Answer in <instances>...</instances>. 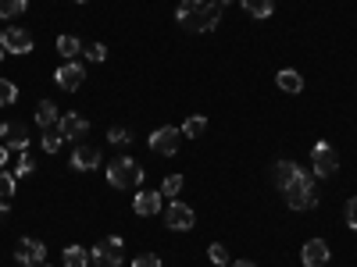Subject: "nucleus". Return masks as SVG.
Instances as JSON below:
<instances>
[{
	"instance_id": "nucleus-1",
	"label": "nucleus",
	"mask_w": 357,
	"mask_h": 267,
	"mask_svg": "<svg viewBox=\"0 0 357 267\" xmlns=\"http://www.w3.org/2000/svg\"><path fill=\"white\" fill-rule=\"evenodd\" d=\"M175 22L186 33H215L222 22V4H207V0H183L175 8Z\"/></svg>"
},
{
	"instance_id": "nucleus-2",
	"label": "nucleus",
	"mask_w": 357,
	"mask_h": 267,
	"mask_svg": "<svg viewBox=\"0 0 357 267\" xmlns=\"http://www.w3.org/2000/svg\"><path fill=\"white\" fill-rule=\"evenodd\" d=\"M279 193L286 196L289 211H311V207L318 203V196H314V175H307V171H301V175H296L293 182H286Z\"/></svg>"
},
{
	"instance_id": "nucleus-3",
	"label": "nucleus",
	"mask_w": 357,
	"mask_h": 267,
	"mask_svg": "<svg viewBox=\"0 0 357 267\" xmlns=\"http://www.w3.org/2000/svg\"><path fill=\"white\" fill-rule=\"evenodd\" d=\"M107 182L114 189H136L143 182V168L132 157H118V161L107 164Z\"/></svg>"
},
{
	"instance_id": "nucleus-4",
	"label": "nucleus",
	"mask_w": 357,
	"mask_h": 267,
	"mask_svg": "<svg viewBox=\"0 0 357 267\" xmlns=\"http://www.w3.org/2000/svg\"><path fill=\"white\" fill-rule=\"evenodd\" d=\"M340 171V154L333 143H314L311 146V175L314 178H333Z\"/></svg>"
},
{
	"instance_id": "nucleus-5",
	"label": "nucleus",
	"mask_w": 357,
	"mask_h": 267,
	"mask_svg": "<svg viewBox=\"0 0 357 267\" xmlns=\"http://www.w3.org/2000/svg\"><path fill=\"white\" fill-rule=\"evenodd\" d=\"M89 257H93L97 264H104V267H122V257H126V243L118 239V235H107L104 243H97L93 250H89Z\"/></svg>"
},
{
	"instance_id": "nucleus-6",
	"label": "nucleus",
	"mask_w": 357,
	"mask_h": 267,
	"mask_svg": "<svg viewBox=\"0 0 357 267\" xmlns=\"http://www.w3.org/2000/svg\"><path fill=\"white\" fill-rule=\"evenodd\" d=\"M178 139H183V129H172V125H165V129L151 132L146 146H151L154 154H161V157H172V154L178 150Z\"/></svg>"
},
{
	"instance_id": "nucleus-7",
	"label": "nucleus",
	"mask_w": 357,
	"mask_h": 267,
	"mask_svg": "<svg viewBox=\"0 0 357 267\" xmlns=\"http://www.w3.org/2000/svg\"><path fill=\"white\" fill-rule=\"evenodd\" d=\"M165 225L172 228V232H190L193 225H197V214H193V207H186V203H172L168 211H165Z\"/></svg>"
},
{
	"instance_id": "nucleus-8",
	"label": "nucleus",
	"mask_w": 357,
	"mask_h": 267,
	"mask_svg": "<svg viewBox=\"0 0 357 267\" xmlns=\"http://www.w3.org/2000/svg\"><path fill=\"white\" fill-rule=\"evenodd\" d=\"M15 260L22 267H36L47 260V246L40 239H18V250H15Z\"/></svg>"
},
{
	"instance_id": "nucleus-9",
	"label": "nucleus",
	"mask_w": 357,
	"mask_h": 267,
	"mask_svg": "<svg viewBox=\"0 0 357 267\" xmlns=\"http://www.w3.org/2000/svg\"><path fill=\"white\" fill-rule=\"evenodd\" d=\"M0 47H4L8 54H29L33 50V36L25 33V29H4V33H0Z\"/></svg>"
},
{
	"instance_id": "nucleus-10",
	"label": "nucleus",
	"mask_w": 357,
	"mask_h": 267,
	"mask_svg": "<svg viewBox=\"0 0 357 267\" xmlns=\"http://www.w3.org/2000/svg\"><path fill=\"white\" fill-rule=\"evenodd\" d=\"M82 79H86V68L75 65V61H65L61 68H57V75H54V82L61 86L65 93H75V89L82 86Z\"/></svg>"
},
{
	"instance_id": "nucleus-11",
	"label": "nucleus",
	"mask_w": 357,
	"mask_h": 267,
	"mask_svg": "<svg viewBox=\"0 0 357 267\" xmlns=\"http://www.w3.org/2000/svg\"><path fill=\"white\" fill-rule=\"evenodd\" d=\"M0 136H4L8 150H25V146H29V129L22 122H4V125H0Z\"/></svg>"
},
{
	"instance_id": "nucleus-12",
	"label": "nucleus",
	"mask_w": 357,
	"mask_h": 267,
	"mask_svg": "<svg viewBox=\"0 0 357 267\" xmlns=\"http://www.w3.org/2000/svg\"><path fill=\"white\" fill-rule=\"evenodd\" d=\"M57 132H61L65 139H79V136L89 132V122L82 114H61V118H57Z\"/></svg>"
},
{
	"instance_id": "nucleus-13",
	"label": "nucleus",
	"mask_w": 357,
	"mask_h": 267,
	"mask_svg": "<svg viewBox=\"0 0 357 267\" xmlns=\"http://www.w3.org/2000/svg\"><path fill=\"white\" fill-rule=\"evenodd\" d=\"M132 211H136L139 218H154V214H161V193H136Z\"/></svg>"
},
{
	"instance_id": "nucleus-14",
	"label": "nucleus",
	"mask_w": 357,
	"mask_h": 267,
	"mask_svg": "<svg viewBox=\"0 0 357 267\" xmlns=\"http://www.w3.org/2000/svg\"><path fill=\"white\" fill-rule=\"evenodd\" d=\"M304 267H325L329 264V246H325L321 239H311V243H304Z\"/></svg>"
},
{
	"instance_id": "nucleus-15",
	"label": "nucleus",
	"mask_w": 357,
	"mask_h": 267,
	"mask_svg": "<svg viewBox=\"0 0 357 267\" xmlns=\"http://www.w3.org/2000/svg\"><path fill=\"white\" fill-rule=\"evenodd\" d=\"M100 164V150L97 146H75V154H72V168L75 171H93Z\"/></svg>"
},
{
	"instance_id": "nucleus-16",
	"label": "nucleus",
	"mask_w": 357,
	"mask_h": 267,
	"mask_svg": "<svg viewBox=\"0 0 357 267\" xmlns=\"http://www.w3.org/2000/svg\"><path fill=\"white\" fill-rule=\"evenodd\" d=\"M57 118H61V114H57V104H54V100H40V104H36V125H40L43 132L57 125Z\"/></svg>"
},
{
	"instance_id": "nucleus-17",
	"label": "nucleus",
	"mask_w": 357,
	"mask_h": 267,
	"mask_svg": "<svg viewBox=\"0 0 357 267\" xmlns=\"http://www.w3.org/2000/svg\"><path fill=\"white\" fill-rule=\"evenodd\" d=\"M275 82H279V89H282V93H301V89H304V79H301V72H293V68H282V72L275 75Z\"/></svg>"
},
{
	"instance_id": "nucleus-18",
	"label": "nucleus",
	"mask_w": 357,
	"mask_h": 267,
	"mask_svg": "<svg viewBox=\"0 0 357 267\" xmlns=\"http://www.w3.org/2000/svg\"><path fill=\"white\" fill-rule=\"evenodd\" d=\"M296 175H301V168H296L293 161H279V164H275V171H272V182H275V186L282 189L286 182H293Z\"/></svg>"
},
{
	"instance_id": "nucleus-19",
	"label": "nucleus",
	"mask_w": 357,
	"mask_h": 267,
	"mask_svg": "<svg viewBox=\"0 0 357 267\" xmlns=\"http://www.w3.org/2000/svg\"><path fill=\"white\" fill-rule=\"evenodd\" d=\"M240 4L247 8L250 18H268V15L275 11V0H240Z\"/></svg>"
},
{
	"instance_id": "nucleus-20",
	"label": "nucleus",
	"mask_w": 357,
	"mask_h": 267,
	"mask_svg": "<svg viewBox=\"0 0 357 267\" xmlns=\"http://www.w3.org/2000/svg\"><path fill=\"white\" fill-rule=\"evenodd\" d=\"M57 54H61L65 61H72L75 54H82V43H79V36H57Z\"/></svg>"
},
{
	"instance_id": "nucleus-21",
	"label": "nucleus",
	"mask_w": 357,
	"mask_h": 267,
	"mask_svg": "<svg viewBox=\"0 0 357 267\" xmlns=\"http://www.w3.org/2000/svg\"><path fill=\"white\" fill-rule=\"evenodd\" d=\"M89 264V250L82 246H65V267H86Z\"/></svg>"
},
{
	"instance_id": "nucleus-22",
	"label": "nucleus",
	"mask_w": 357,
	"mask_h": 267,
	"mask_svg": "<svg viewBox=\"0 0 357 267\" xmlns=\"http://www.w3.org/2000/svg\"><path fill=\"white\" fill-rule=\"evenodd\" d=\"M25 8H29V0H0V18H18L25 15Z\"/></svg>"
},
{
	"instance_id": "nucleus-23",
	"label": "nucleus",
	"mask_w": 357,
	"mask_h": 267,
	"mask_svg": "<svg viewBox=\"0 0 357 267\" xmlns=\"http://www.w3.org/2000/svg\"><path fill=\"white\" fill-rule=\"evenodd\" d=\"M15 100H18V86L11 79H0V107H8Z\"/></svg>"
},
{
	"instance_id": "nucleus-24",
	"label": "nucleus",
	"mask_w": 357,
	"mask_h": 267,
	"mask_svg": "<svg viewBox=\"0 0 357 267\" xmlns=\"http://www.w3.org/2000/svg\"><path fill=\"white\" fill-rule=\"evenodd\" d=\"M61 143H65V136L57 132V129H47L43 132V150L47 154H57V150H61Z\"/></svg>"
},
{
	"instance_id": "nucleus-25",
	"label": "nucleus",
	"mask_w": 357,
	"mask_h": 267,
	"mask_svg": "<svg viewBox=\"0 0 357 267\" xmlns=\"http://www.w3.org/2000/svg\"><path fill=\"white\" fill-rule=\"evenodd\" d=\"M183 193V175H168L161 182V196H178Z\"/></svg>"
},
{
	"instance_id": "nucleus-26",
	"label": "nucleus",
	"mask_w": 357,
	"mask_h": 267,
	"mask_svg": "<svg viewBox=\"0 0 357 267\" xmlns=\"http://www.w3.org/2000/svg\"><path fill=\"white\" fill-rule=\"evenodd\" d=\"M82 54H86V61L100 65L104 57H107V47H104V43H89V47H82Z\"/></svg>"
},
{
	"instance_id": "nucleus-27",
	"label": "nucleus",
	"mask_w": 357,
	"mask_h": 267,
	"mask_svg": "<svg viewBox=\"0 0 357 267\" xmlns=\"http://www.w3.org/2000/svg\"><path fill=\"white\" fill-rule=\"evenodd\" d=\"M204 129H207V118H200V114H197V118H190V122L183 125V136H190V139H193V136H200Z\"/></svg>"
},
{
	"instance_id": "nucleus-28",
	"label": "nucleus",
	"mask_w": 357,
	"mask_h": 267,
	"mask_svg": "<svg viewBox=\"0 0 357 267\" xmlns=\"http://www.w3.org/2000/svg\"><path fill=\"white\" fill-rule=\"evenodd\" d=\"M11 193H15V175L0 171V200H11Z\"/></svg>"
},
{
	"instance_id": "nucleus-29",
	"label": "nucleus",
	"mask_w": 357,
	"mask_h": 267,
	"mask_svg": "<svg viewBox=\"0 0 357 267\" xmlns=\"http://www.w3.org/2000/svg\"><path fill=\"white\" fill-rule=\"evenodd\" d=\"M207 257H211V264H218V267H225V264H229V250H225L222 243H215Z\"/></svg>"
},
{
	"instance_id": "nucleus-30",
	"label": "nucleus",
	"mask_w": 357,
	"mask_h": 267,
	"mask_svg": "<svg viewBox=\"0 0 357 267\" xmlns=\"http://www.w3.org/2000/svg\"><path fill=\"white\" fill-rule=\"evenodd\" d=\"M15 175H18V178H25V175H33V157H29L25 150H22V157H18V164H15Z\"/></svg>"
},
{
	"instance_id": "nucleus-31",
	"label": "nucleus",
	"mask_w": 357,
	"mask_h": 267,
	"mask_svg": "<svg viewBox=\"0 0 357 267\" xmlns=\"http://www.w3.org/2000/svg\"><path fill=\"white\" fill-rule=\"evenodd\" d=\"M132 267H165V264H161V257H154V253H139V257L132 260Z\"/></svg>"
},
{
	"instance_id": "nucleus-32",
	"label": "nucleus",
	"mask_w": 357,
	"mask_h": 267,
	"mask_svg": "<svg viewBox=\"0 0 357 267\" xmlns=\"http://www.w3.org/2000/svg\"><path fill=\"white\" fill-rule=\"evenodd\" d=\"M129 139H132V136H129L126 129H111V132H107V143H114V146H126Z\"/></svg>"
},
{
	"instance_id": "nucleus-33",
	"label": "nucleus",
	"mask_w": 357,
	"mask_h": 267,
	"mask_svg": "<svg viewBox=\"0 0 357 267\" xmlns=\"http://www.w3.org/2000/svg\"><path fill=\"white\" fill-rule=\"evenodd\" d=\"M347 225L357 232V196H354V200H347Z\"/></svg>"
},
{
	"instance_id": "nucleus-34",
	"label": "nucleus",
	"mask_w": 357,
	"mask_h": 267,
	"mask_svg": "<svg viewBox=\"0 0 357 267\" xmlns=\"http://www.w3.org/2000/svg\"><path fill=\"white\" fill-rule=\"evenodd\" d=\"M8 168V146H0V171Z\"/></svg>"
},
{
	"instance_id": "nucleus-35",
	"label": "nucleus",
	"mask_w": 357,
	"mask_h": 267,
	"mask_svg": "<svg viewBox=\"0 0 357 267\" xmlns=\"http://www.w3.org/2000/svg\"><path fill=\"white\" fill-rule=\"evenodd\" d=\"M8 218V200H0V221Z\"/></svg>"
},
{
	"instance_id": "nucleus-36",
	"label": "nucleus",
	"mask_w": 357,
	"mask_h": 267,
	"mask_svg": "<svg viewBox=\"0 0 357 267\" xmlns=\"http://www.w3.org/2000/svg\"><path fill=\"white\" fill-rule=\"evenodd\" d=\"M232 267H257V264H254V260H236Z\"/></svg>"
},
{
	"instance_id": "nucleus-37",
	"label": "nucleus",
	"mask_w": 357,
	"mask_h": 267,
	"mask_svg": "<svg viewBox=\"0 0 357 267\" xmlns=\"http://www.w3.org/2000/svg\"><path fill=\"white\" fill-rule=\"evenodd\" d=\"M4 54H8V50H4V47H0V61H4Z\"/></svg>"
},
{
	"instance_id": "nucleus-38",
	"label": "nucleus",
	"mask_w": 357,
	"mask_h": 267,
	"mask_svg": "<svg viewBox=\"0 0 357 267\" xmlns=\"http://www.w3.org/2000/svg\"><path fill=\"white\" fill-rule=\"evenodd\" d=\"M218 4H222V8H225V4H232V0H218Z\"/></svg>"
},
{
	"instance_id": "nucleus-39",
	"label": "nucleus",
	"mask_w": 357,
	"mask_h": 267,
	"mask_svg": "<svg viewBox=\"0 0 357 267\" xmlns=\"http://www.w3.org/2000/svg\"><path fill=\"white\" fill-rule=\"evenodd\" d=\"M79 4H82V0H79Z\"/></svg>"
}]
</instances>
